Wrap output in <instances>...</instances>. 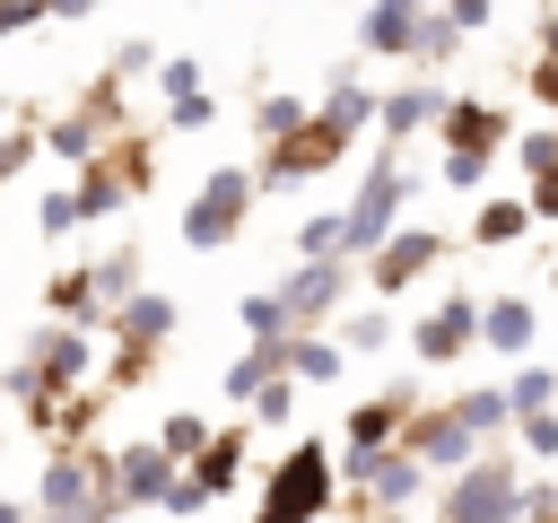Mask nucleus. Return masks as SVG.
<instances>
[{
  "label": "nucleus",
  "instance_id": "obj_21",
  "mask_svg": "<svg viewBox=\"0 0 558 523\" xmlns=\"http://www.w3.org/2000/svg\"><path fill=\"white\" fill-rule=\"evenodd\" d=\"M296 122H305V105H296V96H262V105H253V131H262V139H288Z\"/></svg>",
  "mask_w": 558,
  "mask_h": 523
},
{
  "label": "nucleus",
  "instance_id": "obj_12",
  "mask_svg": "<svg viewBox=\"0 0 558 523\" xmlns=\"http://www.w3.org/2000/svg\"><path fill=\"white\" fill-rule=\"evenodd\" d=\"M480 340H488V349H506V357H523V340H532V305H523V296L480 305Z\"/></svg>",
  "mask_w": 558,
  "mask_h": 523
},
{
  "label": "nucleus",
  "instance_id": "obj_36",
  "mask_svg": "<svg viewBox=\"0 0 558 523\" xmlns=\"http://www.w3.org/2000/svg\"><path fill=\"white\" fill-rule=\"evenodd\" d=\"M157 87H166V96H183V87H201V61H157Z\"/></svg>",
  "mask_w": 558,
  "mask_h": 523
},
{
  "label": "nucleus",
  "instance_id": "obj_16",
  "mask_svg": "<svg viewBox=\"0 0 558 523\" xmlns=\"http://www.w3.org/2000/svg\"><path fill=\"white\" fill-rule=\"evenodd\" d=\"M523 227H532V200H488V209L471 218V235H480V244H514Z\"/></svg>",
  "mask_w": 558,
  "mask_h": 523
},
{
  "label": "nucleus",
  "instance_id": "obj_18",
  "mask_svg": "<svg viewBox=\"0 0 558 523\" xmlns=\"http://www.w3.org/2000/svg\"><path fill=\"white\" fill-rule=\"evenodd\" d=\"M462 453H471V427L462 418H427L418 427V462H462Z\"/></svg>",
  "mask_w": 558,
  "mask_h": 523
},
{
  "label": "nucleus",
  "instance_id": "obj_17",
  "mask_svg": "<svg viewBox=\"0 0 558 523\" xmlns=\"http://www.w3.org/2000/svg\"><path fill=\"white\" fill-rule=\"evenodd\" d=\"M453 35H462V26L445 17V0H436V9H418V35H410V61H445V52H453Z\"/></svg>",
  "mask_w": 558,
  "mask_h": 523
},
{
  "label": "nucleus",
  "instance_id": "obj_8",
  "mask_svg": "<svg viewBox=\"0 0 558 523\" xmlns=\"http://www.w3.org/2000/svg\"><path fill=\"white\" fill-rule=\"evenodd\" d=\"M445 113V96L427 87V78H410V87H392V96H375V122H384V139H410V131H427Z\"/></svg>",
  "mask_w": 558,
  "mask_h": 523
},
{
  "label": "nucleus",
  "instance_id": "obj_24",
  "mask_svg": "<svg viewBox=\"0 0 558 523\" xmlns=\"http://www.w3.org/2000/svg\"><path fill=\"white\" fill-rule=\"evenodd\" d=\"M445 183H453V192H480V183H488V157H480V148H445Z\"/></svg>",
  "mask_w": 558,
  "mask_h": 523
},
{
  "label": "nucleus",
  "instance_id": "obj_13",
  "mask_svg": "<svg viewBox=\"0 0 558 523\" xmlns=\"http://www.w3.org/2000/svg\"><path fill=\"white\" fill-rule=\"evenodd\" d=\"M96 462H78V453H61L52 471H44V506L52 514H87V497H96V479H87Z\"/></svg>",
  "mask_w": 558,
  "mask_h": 523
},
{
  "label": "nucleus",
  "instance_id": "obj_4",
  "mask_svg": "<svg viewBox=\"0 0 558 523\" xmlns=\"http://www.w3.org/2000/svg\"><path fill=\"white\" fill-rule=\"evenodd\" d=\"M514 514H523V479H514V471H497V462L462 471V479H453V497H445V523H514Z\"/></svg>",
  "mask_w": 558,
  "mask_h": 523
},
{
  "label": "nucleus",
  "instance_id": "obj_25",
  "mask_svg": "<svg viewBox=\"0 0 558 523\" xmlns=\"http://www.w3.org/2000/svg\"><path fill=\"white\" fill-rule=\"evenodd\" d=\"M157 445H166V462H174V453H201V445H209V427H201V418H166V427H157Z\"/></svg>",
  "mask_w": 558,
  "mask_h": 523
},
{
  "label": "nucleus",
  "instance_id": "obj_32",
  "mask_svg": "<svg viewBox=\"0 0 558 523\" xmlns=\"http://www.w3.org/2000/svg\"><path fill=\"white\" fill-rule=\"evenodd\" d=\"M523 445H532V453H558V418H549V410H523Z\"/></svg>",
  "mask_w": 558,
  "mask_h": 523
},
{
  "label": "nucleus",
  "instance_id": "obj_37",
  "mask_svg": "<svg viewBox=\"0 0 558 523\" xmlns=\"http://www.w3.org/2000/svg\"><path fill=\"white\" fill-rule=\"evenodd\" d=\"M35 227H44V235H61V227H78V209H70V192H52V200L35 209Z\"/></svg>",
  "mask_w": 558,
  "mask_h": 523
},
{
  "label": "nucleus",
  "instance_id": "obj_38",
  "mask_svg": "<svg viewBox=\"0 0 558 523\" xmlns=\"http://www.w3.org/2000/svg\"><path fill=\"white\" fill-rule=\"evenodd\" d=\"M384 331H392L384 314H357V323H349V349H384Z\"/></svg>",
  "mask_w": 558,
  "mask_h": 523
},
{
  "label": "nucleus",
  "instance_id": "obj_40",
  "mask_svg": "<svg viewBox=\"0 0 558 523\" xmlns=\"http://www.w3.org/2000/svg\"><path fill=\"white\" fill-rule=\"evenodd\" d=\"M87 9H105V0H52V17H87Z\"/></svg>",
  "mask_w": 558,
  "mask_h": 523
},
{
  "label": "nucleus",
  "instance_id": "obj_22",
  "mask_svg": "<svg viewBox=\"0 0 558 523\" xmlns=\"http://www.w3.org/2000/svg\"><path fill=\"white\" fill-rule=\"evenodd\" d=\"M279 357H288V366H296L305 384H323V375H340V349H323V340H288Z\"/></svg>",
  "mask_w": 558,
  "mask_h": 523
},
{
  "label": "nucleus",
  "instance_id": "obj_26",
  "mask_svg": "<svg viewBox=\"0 0 558 523\" xmlns=\"http://www.w3.org/2000/svg\"><path fill=\"white\" fill-rule=\"evenodd\" d=\"M244 323H253V340H270L288 323V296H244Z\"/></svg>",
  "mask_w": 558,
  "mask_h": 523
},
{
  "label": "nucleus",
  "instance_id": "obj_5",
  "mask_svg": "<svg viewBox=\"0 0 558 523\" xmlns=\"http://www.w3.org/2000/svg\"><path fill=\"white\" fill-rule=\"evenodd\" d=\"M418 9H427V0H366V17H357V52H375V61H410Z\"/></svg>",
  "mask_w": 558,
  "mask_h": 523
},
{
  "label": "nucleus",
  "instance_id": "obj_3",
  "mask_svg": "<svg viewBox=\"0 0 558 523\" xmlns=\"http://www.w3.org/2000/svg\"><path fill=\"white\" fill-rule=\"evenodd\" d=\"M323 506H331V462H323V445H296L262 497V523H314Z\"/></svg>",
  "mask_w": 558,
  "mask_h": 523
},
{
  "label": "nucleus",
  "instance_id": "obj_27",
  "mask_svg": "<svg viewBox=\"0 0 558 523\" xmlns=\"http://www.w3.org/2000/svg\"><path fill=\"white\" fill-rule=\"evenodd\" d=\"M541 401H549V366H523L514 392H506V410H541Z\"/></svg>",
  "mask_w": 558,
  "mask_h": 523
},
{
  "label": "nucleus",
  "instance_id": "obj_19",
  "mask_svg": "<svg viewBox=\"0 0 558 523\" xmlns=\"http://www.w3.org/2000/svg\"><path fill=\"white\" fill-rule=\"evenodd\" d=\"M209 122H218L209 87H183V96H166V131H209Z\"/></svg>",
  "mask_w": 558,
  "mask_h": 523
},
{
  "label": "nucleus",
  "instance_id": "obj_15",
  "mask_svg": "<svg viewBox=\"0 0 558 523\" xmlns=\"http://www.w3.org/2000/svg\"><path fill=\"white\" fill-rule=\"evenodd\" d=\"M401 410H410V392H384V401H366V410L349 418V445H357V453H375V445L401 427Z\"/></svg>",
  "mask_w": 558,
  "mask_h": 523
},
{
  "label": "nucleus",
  "instance_id": "obj_20",
  "mask_svg": "<svg viewBox=\"0 0 558 523\" xmlns=\"http://www.w3.org/2000/svg\"><path fill=\"white\" fill-rule=\"evenodd\" d=\"M131 262H140V253H105V262H96V270H87V279H96V296H105V305H122V296H131V288H140V270H131Z\"/></svg>",
  "mask_w": 558,
  "mask_h": 523
},
{
  "label": "nucleus",
  "instance_id": "obj_9",
  "mask_svg": "<svg viewBox=\"0 0 558 523\" xmlns=\"http://www.w3.org/2000/svg\"><path fill=\"white\" fill-rule=\"evenodd\" d=\"M340 288H349V262H331V253H305V270H296L279 296H288V314H323V305H340Z\"/></svg>",
  "mask_w": 558,
  "mask_h": 523
},
{
  "label": "nucleus",
  "instance_id": "obj_42",
  "mask_svg": "<svg viewBox=\"0 0 558 523\" xmlns=\"http://www.w3.org/2000/svg\"><path fill=\"white\" fill-rule=\"evenodd\" d=\"M0 523H26V514H17V506H0Z\"/></svg>",
  "mask_w": 558,
  "mask_h": 523
},
{
  "label": "nucleus",
  "instance_id": "obj_29",
  "mask_svg": "<svg viewBox=\"0 0 558 523\" xmlns=\"http://www.w3.org/2000/svg\"><path fill=\"white\" fill-rule=\"evenodd\" d=\"M44 17H52L44 0H0V44H9V35H26V26H44Z\"/></svg>",
  "mask_w": 558,
  "mask_h": 523
},
{
  "label": "nucleus",
  "instance_id": "obj_41",
  "mask_svg": "<svg viewBox=\"0 0 558 523\" xmlns=\"http://www.w3.org/2000/svg\"><path fill=\"white\" fill-rule=\"evenodd\" d=\"M541 52H558V9H549V17H541Z\"/></svg>",
  "mask_w": 558,
  "mask_h": 523
},
{
  "label": "nucleus",
  "instance_id": "obj_6",
  "mask_svg": "<svg viewBox=\"0 0 558 523\" xmlns=\"http://www.w3.org/2000/svg\"><path fill=\"white\" fill-rule=\"evenodd\" d=\"M436 122H445V148H480V157H497V148L514 139V131H506V113H497V105H480V96H445V113H436Z\"/></svg>",
  "mask_w": 558,
  "mask_h": 523
},
{
  "label": "nucleus",
  "instance_id": "obj_14",
  "mask_svg": "<svg viewBox=\"0 0 558 523\" xmlns=\"http://www.w3.org/2000/svg\"><path fill=\"white\" fill-rule=\"evenodd\" d=\"M323 122H340V131L357 139V131L375 122V87H366V78H331V96H323Z\"/></svg>",
  "mask_w": 558,
  "mask_h": 523
},
{
  "label": "nucleus",
  "instance_id": "obj_23",
  "mask_svg": "<svg viewBox=\"0 0 558 523\" xmlns=\"http://www.w3.org/2000/svg\"><path fill=\"white\" fill-rule=\"evenodd\" d=\"M514 157H523V174L541 183V174H558V131H523L514 139Z\"/></svg>",
  "mask_w": 558,
  "mask_h": 523
},
{
  "label": "nucleus",
  "instance_id": "obj_7",
  "mask_svg": "<svg viewBox=\"0 0 558 523\" xmlns=\"http://www.w3.org/2000/svg\"><path fill=\"white\" fill-rule=\"evenodd\" d=\"M436 253H445V244H436L427 227H410V235H384V244H375V262H366V279H375V288L392 296V288H410V279H418V270H427Z\"/></svg>",
  "mask_w": 558,
  "mask_h": 523
},
{
  "label": "nucleus",
  "instance_id": "obj_35",
  "mask_svg": "<svg viewBox=\"0 0 558 523\" xmlns=\"http://www.w3.org/2000/svg\"><path fill=\"white\" fill-rule=\"evenodd\" d=\"M140 70H157V44H122L113 52V78H140Z\"/></svg>",
  "mask_w": 558,
  "mask_h": 523
},
{
  "label": "nucleus",
  "instance_id": "obj_34",
  "mask_svg": "<svg viewBox=\"0 0 558 523\" xmlns=\"http://www.w3.org/2000/svg\"><path fill=\"white\" fill-rule=\"evenodd\" d=\"M26 157H35V131H0V183H9Z\"/></svg>",
  "mask_w": 558,
  "mask_h": 523
},
{
  "label": "nucleus",
  "instance_id": "obj_30",
  "mask_svg": "<svg viewBox=\"0 0 558 523\" xmlns=\"http://www.w3.org/2000/svg\"><path fill=\"white\" fill-rule=\"evenodd\" d=\"M296 253H340V218H305L296 227Z\"/></svg>",
  "mask_w": 558,
  "mask_h": 523
},
{
  "label": "nucleus",
  "instance_id": "obj_1",
  "mask_svg": "<svg viewBox=\"0 0 558 523\" xmlns=\"http://www.w3.org/2000/svg\"><path fill=\"white\" fill-rule=\"evenodd\" d=\"M401 200H410V166L392 157V139H384V157L366 166V183H357V200L340 209V253H375L384 235H392V218H401Z\"/></svg>",
  "mask_w": 558,
  "mask_h": 523
},
{
  "label": "nucleus",
  "instance_id": "obj_28",
  "mask_svg": "<svg viewBox=\"0 0 558 523\" xmlns=\"http://www.w3.org/2000/svg\"><path fill=\"white\" fill-rule=\"evenodd\" d=\"M497 418H506V392H471V401H462V427H471V436H488Z\"/></svg>",
  "mask_w": 558,
  "mask_h": 523
},
{
  "label": "nucleus",
  "instance_id": "obj_33",
  "mask_svg": "<svg viewBox=\"0 0 558 523\" xmlns=\"http://www.w3.org/2000/svg\"><path fill=\"white\" fill-rule=\"evenodd\" d=\"M445 17H453V26H462V35H480V26H488V17H497V0H445Z\"/></svg>",
  "mask_w": 558,
  "mask_h": 523
},
{
  "label": "nucleus",
  "instance_id": "obj_39",
  "mask_svg": "<svg viewBox=\"0 0 558 523\" xmlns=\"http://www.w3.org/2000/svg\"><path fill=\"white\" fill-rule=\"evenodd\" d=\"M532 218H558V174H541V183H532Z\"/></svg>",
  "mask_w": 558,
  "mask_h": 523
},
{
  "label": "nucleus",
  "instance_id": "obj_11",
  "mask_svg": "<svg viewBox=\"0 0 558 523\" xmlns=\"http://www.w3.org/2000/svg\"><path fill=\"white\" fill-rule=\"evenodd\" d=\"M166 323H174V296H140V288H131L113 331H122V340H131V357H140V349H157V340H166Z\"/></svg>",
  "mask_w": 558,
  "mask_h": 523
},
{
  "label": "nucleus",
  "instance_id": "obj_10",
  "mask_svg": "<svg viewBox=\"0 0 558 523\" xmlns=\"http://www.w3.org/2000/svg\"><path fill=\"white\" fill-rule=\"evenodd\" d=\"M462 340H480V305H471V296H445V305L418 323V357H453Z\"/></svg>",
  "mask_w": 558,
  "mask_h": 523
},
{
  "label": "nucleus",
  "instance_id": "obj_31",
  "mask_svg": "<svg viewBox=\"0 0 558 523\" xmlns=\"http://www.w3.org/2000/svg\"><path fill=\"white\" fill-rule=\"evenodd\" d=\"M288 410H296V384H262L253 392V418H288Z\"/></svg>",
  "mask_w": 558,
  "mask_h": 523
},
{
  "label": "nucleus",
  "instance_id": "obj_2",
  "mask_svg": "<svg viewBox=\"0 0 558 523\" xmlns=\"http://www.w3.org/2000/svg\"><path fill=\"white\" fill-rule=\"evenodd\" d=\"M253 192H262V174H253V166H218V174L201 183V200L183 209V244H201V253H209V244H227V235L244 227Z\"/></svg>",
  "mask_w": 558,
  "mask_h": 523
}]
</instances>
